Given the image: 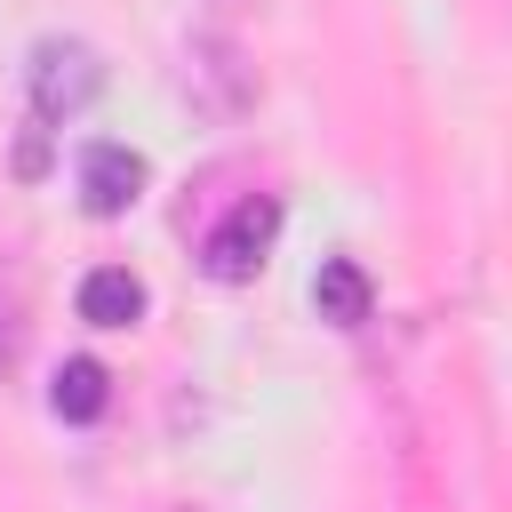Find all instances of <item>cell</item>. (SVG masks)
Here are the masks:
<instances>
[{
  "label": "cell",
  "instance_id": "1",
  "mask_svg": "<svg viewBox=\"0 0 512 512\" xmlns=\"http://www.w3.org/2000/svg\"><path fill=\"white\" fill-rule=\"evenodd\" d=\"M96 88H104V56H96L88 40H72V32L32 40V56H24V96H32V120H40V128L80 120V112L96 104Z\"/></svg>",
  "mask_w": 512,
  "mask_h": 512
},
{
  "label": "cell",
  "instance_id": "2",
  "mask_svg": "<svg viewBox=\"0 0 512 512\" xmlns=\"http://www.w3.org/2000/svg\"><path fill=\"white\" fill-rule=\"evenodd\" d=\"M184 96H192V112H208V120H240V112L256 104V64L240 56V40L192 32V40H184Z\"/></svg>",
  "mask_w": 512,
  "mask_h": 512
},
{
  "label": "cell",
  "instance_id": "3",
  "mask_svg": "<svg viewBox=\"0 0 512 512\" xmlns=\"http://www.w3.org/2000/svg\"><path fill=\"white\" fill-rule=\"evenodd\" d=\"M272 240H280V200H272V192H248V200L200 240V264H208V280H256L264 256H272Z\"/></svg>",
  "mask_w": 512,
  "mask_h": 512
},
{
  "label": "cell",
  "instance_id": "4",
  "mask_svg": "<svg viewBox=\"0 0 512 512\" xmlns=\"http://www.w3.org/2000/svg\"><path fill=\"white\" fill-rule=\"evenodd\" d=\"M144 184H152V160H144V152L112 144V136L80 144V208H88V216H128V208L144 200Z\"/></svg>",
  "mask_w": 512,
  "mask_h": 512
},
{
  "label": "cell",
  "instance_id": "5",
  "mask_svg": "<svg viewBox=\"0 0 512 512\" xmlns=\"http://www.w3.org/2000/svg\"><path fill=\"white\" fill-rule=\"evenodd\" d=\"M312 312H320L328 328H360V320L376 312L368 272H360L352 256H320V272H312Z\"/></svg>",
  "mask_w": 512,
  "mask_h": 512
},
{
  "label": "cell",
  "instance_id": "6",
  "mask_svg": "<svg viewBox=\"0 0 512 512\" xmlns=\"http://www.w3.org/2000/svg\"><path fill=\"white\" fill-rule=\"evenodd\" d=\"M80 320H88V328H136V320H144V280H136L128 264H96V272L80 280Z\"/></svg>",
  "mask_w": 512,
  "mask_h": 512
},
{
  "label": "cell",
  "instance_id": "7",
  "mask_svg": "<svg viewBox=\"0 0 512 512\" xmlns=\"http://www.w3.org/2000/svg\"><path fill=\"white\" fill-rule=\"evenodd\" d=\"M104 400H112L104 360H64V368H56V384H48V408H56L64 424H96V416H104Z\"/></svg>",
  "mask_w": 512,
  "mask_h": 512
},
{
  "label": "cell",
  "instance_id": "8",
  "mask_svg": "<svg viewBox=\"0 0 512 512\" xmlns=\"http://www.w3.org/2000/svg\"><path fill=\"white\" fill-rule=\"evenodd\" d=\"M16 352H24V304H16V288L0 280V376L16 368Z\"/></svg>",
  "mask_w": 512,
  "mask_h": 512
},
{
  "label": "cell",
  "instance_id": "9",
  "mask_svg": "<svg viewBox=\"0 0 512 512\" xmlns=\"http://www.w3.org/2000/svg\"><path fill=\"white\" fill-rule=\"evenodd\" d=\"M200 8H208V16H232V8H248V0H200Z\"/></svg>",
  "mask_w": 512,
  "mask_h": 512
}]
</instances>
